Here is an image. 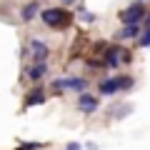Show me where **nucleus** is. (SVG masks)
Listing matches in <instances>:
<instances>
[{
  "label": "nucleus",
  "instance_id": "f257e3e1",
  "mask_svg": "<svg viewBox=\"0 0 150 150\" xmlns=\"http://www.w3.org/2000/svg\"><path fill=\"white\" fill-rule=\"evenodd\" d=\"M40 18H43V23H45L48 28H55V30L68 28L70 20H73V15H70L65 8H48V10L40 13Z\"/></svg>",
  "mask_w": 150,
  "mask_h": 150
},
{
  "label": "nucleus",
  "instance_id": "f03ea898",
  "mask_svg": "<svg viewBox=\"0 0 150 150\" xmlns=\"http://www.w3.org/2000/svg\"><path fill=\"white\" fill-rule=\"evenodd\" d=\"M130 85H133V78H110V80H103L98 90H100V95H115L118 90H125Z\"/></svg>",
  "mask_w": 150,
  "mask_h": 150
},
{
  "label": "nucleus",
  "instance_id": "7ed1b4c3",
  "mask_svg": "<svg viewBox=\"0 0 150 150\" xmlns=\"http://www.w3.org/2000/svg\"><path fill=\"white\" fill-rule=\"evenodd\" d=\"M145 15V8L140 5V3H135V5L125 8L123 13H120V20H123V25H138V20Z\"/></svg>",
  "mask_w": 150,
  "mask_h": 150
},
{
  "label": "nucleus",
  "instance_id": "20e7f679",
  "mask_svg": "<svg viewBox=\"0 0 150 150\" xmlns=\"http://www.w3.org/2000/svg\"><path fill=\"white\" fill-rule=\"evenodd\" d=\"M85 85H88V83L83 80V78H60V80L53 83V90H63V88H65V90H80L83 93Z\"/></svg>",
  "mask_w": 150,
  "mask_h": 150
},
{
  "label": "nucleus",
  "instance_id": "39448f33",
  "mask_svg": "<svg viewBox=\"0 0 150 150\" xmlns=\"http://www.w3.org/2000/svg\"><path fill=\"white\" fill-rule=\"evenodd\" d=\"M78 108L85 112H95L98 110V100L93 95H88V93H83V95H78Z\"/></svg>",
  "mask_w": 150,
  "mask_h": 150
},
{
  "label": "nucleus",
  "instance_id": "423d86ee",
  "mask_svg": "<svg viewBox=\"0 0 150 150\" xmlns=\"http://www.w3.org/2000/svg\"><path fill=\"white\" fill-rule=\"evenodd\" d=\"M30 48H33V58H35L38 63H43V60L48 58V45H45L43 40H33Z\"/></svg>",
  "mask_w": 150,
  "mask_h": 150
},
{
  "label": "nucleus",
  "instance_id": "0eeeda50",
  "mask_svg": "<svg viewBox=\"0 0 150 150\" xmlns=\"http://www.w3.org/2000/svg\"><path fill=\"white\" fill-rule=\"evenodd\" d=\"M38 13H40V3H38V0H33V3H28V5L23 8L20 18H23V20H25V23H28V20H33V18H35Z\"/></svg>",
  "mask_w": 150,
  "mask_h": 150
},
{
  "label": "nucleus",
  "instance_id": "6e6552de",
  "mask_svg": "<svg viewBox=\"0 0 150 150\" xmlns=\"http://www.w3.org/2000/svg\"><path fill=\"white\" fill-rule=\"evenodd\" d=\"M120 55H123V50H120V48H110V50H108V55H105V65H108V68H115V65L123 60Z\"/></svg>",
  "mask_w": 150,
  "mask_h": 150
},
{
  "label": "nucleus",
  "instance_id": "1a4fd4ad",
  "mask_svg": "<svg viewBox=\"0 0 150 150\" xmlns=\"http://www.w3.org/2000/svg\"><path fill=\"white\" fill-rule=\"evenodd\" d=\"M45 75H48V65H45V63H38L35 68L28 73V78H30V80H40V78H45Z\"/></svg>",
  "mask_w": 150,
  "mask_h": 150
},
{
  "label": "nucleus",
  "instance_id": "9d476101",
  "mask_svg": "<svg viewBox=\"0 0 150 150\" xmlns=\"http://www.w3.org/2000/svg\"><path fill=\"white\" fill-rule=\"evenodd\" d=\"M40 103H45V93H43V90H33L30 95H28V100H25V108L40 105Z\"/></svg>",
  "mask_w": 150,
  "mask_h": 150
},
{
  "label": "nucleus",
  "instance_id": "9b49d317",
  "mask_svg": "<svg viewBox=\"0 0 150 150\" xmlns=\"http://www.w3.org/2000/svg\"><path fill=\"white\" fill-rule=\"evenodd\" d=\"M138 35V25H123L118 30V38L120 40H130V38H135Z\"/></svg>",
  "mask_w": 150,
  "mask_h": 150
},
{
  "label": "nucleus",
  "instance_id": "f8f14e48",
  "mask_svg": "<svg viewBox=\"0 0 150 150\" xmlns=\"http://www.w3.org/2000/svg\"><path fill=\"white\" fill-rule=\"evenodd\" d=\"M140 45H143V48H150V23H148V30H145V35L140 38Z\"/></svg>",
  "mask_w": 150,
  "mask_h": 150
},
{
  "label": "nucleus",
  "instance_id": "ddd939ff",
  "mask_svg": "<svg viewBox=\"0 0 150 150\" xmlns=\"http://www.w3.org/2000/svg\"><path fill=\"white\" fill-rule=\"evenodd\" d=\"M80 18H83V20H85V23H93V20H95V18H93L90 13H85V10H83V15H80Z\"/></svg>",
  "mask_w": 150,
  "mask_h": 150
},
{
  "label": "nucleus",
  "instance_id": "4468645a",
  "mask_svg": "<svg viewBox=\"0 0 150 150\" xmlns=\"http://www.w3.org/2000/svg\"><path fill=\"white\" fill-rule=\"evenodd\" d=\"M68 150H80V145H78V143H70V145H68Z\"/></svg>",
  "mask_w": 150,
  "mask_h": 150
},
{
  "label": "nucleus",
  "instance_id": "2eb2a0df",
  "mask_svg": "<svg viewBox=\"0 0 150 150\" xmlns=\"http://www.w3.org/2000/svg\"><path fill=\"white\" fill-rule=\"evenodd\" d=\"M60 3H63V5H70V3H75V0H60Z\"/></svg>",
  "mask_w": 150,
  "mask_h": 150
}]
</instances>
